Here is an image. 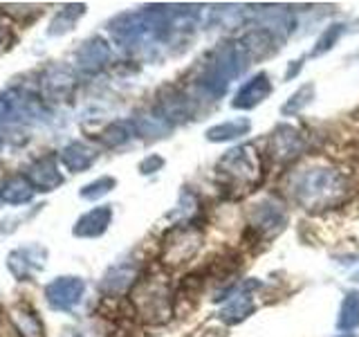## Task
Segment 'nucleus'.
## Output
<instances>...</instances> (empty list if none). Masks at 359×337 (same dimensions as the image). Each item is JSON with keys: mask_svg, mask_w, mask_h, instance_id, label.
<instances>
[{"mask_svg": "<svg viewBox=\"0 0 359 337\" xmlns=\"http://www.w3.org/2000/svg\"><path fill=\"white\" fill-rule=\"evenodd\" d=\"M357 279H359V275H357Z\"/></svg>", "mask_w": 359, "mask_h": 337, "instance_id": "37", "label": "nucleus"}, {"mask_svg": "<svg viewBox=\"0 0 359 337\" xmlns=\"http://www.w3.org/2000/svg\"><path fill=\"white\" fill-rule=\"evenodd\" d=\"M140 279H142L140 267L135 263L123 261V263L108 267V272L99 281V290H101V295L110 297V299L123 297L126 292H130L135 288V284H137Z\"/></svg>", "mask_w": 359, "mask_h": 337, "instance_id": "16", "label": "nucleus"}, {"mask_svg": "<svg viewBox=\"0 0 359 337\" xmlns=\"http://www.w3.org/2000/svg\"><path fill=\"white\" fill-rule=\"evenodd\" d=\"M50 121V108L41 93L29 86H9L0 93V124L3 126H41Z\"/></svg>", "mask_w": 359, "mask_h": 337, "instance_id": "4", "label": "nucleus"}, {"mask_svg": "<svg viewBox=\"0 0 359 337\" xmlns=\"http://www.w3.org/2000/svg\"><path fill=\"white\" fill-rule=\"evenodd\" d=\"M34 196H36V191L29 185L25 173H14L0 183V200H3L5 205H11V207L27 205V202L34 200Z\"/></svg>", "mask_w": 359, "mask_h": 337, "instance_id": "21", "label": "nucleus"}, {"mask_svg": "<svg viewBox=\"0 0 359 337\" xmlns=\"http://www.w3.org/2000/svg\"><path fill=\"white\" fill-rule=\"evenodd\" d=\"M130 306L146 324H166L175 308V295L164 277H142L130 290Z\"/></svg>", "mask_w": 359, "mask_h": 337, "instance_id": "3", "label": "nucleus"}, {"mask_svg": "<svg viewBox=\"0 0 359 337\" xmlns=\"http://www.w3.org/2000/svg\"><path fill=\"white\" fill-rule=\"evenodd\" d=\"M202 247V230L196 223H177L164 234L160 247V263L164 267H180L189 263Z\"/></svg>", "mask_w": 359, "mask_h": 337, "instance_id": "6", "label": "nucleus"}, {"mask_svg": "<svg viewBox=\"0 0 359 337\" xmlns=\"http://www.w3.org/2000/svg\"><path fill=\"white\" fill-rule=\"evenodd\" d=\"M133 124H135V131H137V138H144V140H162L173 131L171 124H168L155 108L151 112H144L140 117H133Z\"/></svg>", "mask_w": 359, "mask_h": 337, "instance_id": "25", "label": "nucleus"}, {"mask_svg": "<svg viewBox=\"0 0 359 337\" xmlns=\"http://www.w3.org/2000/svg\"><path fill=\"white\" fill-rule=\"evenodd\" d=\"M301 70H303V59H299V61H290V67H287V72H285V81H290V79H294Z\"/></svg>", "mask_w": 359, "mask_h": 337, "instance_id": "32", "label": "nucleus"}, {"mask_svg": "<svg viewBox=\"0 0 359 337\" xmlns=\"http://www.w3.org/2000/svg\"><path fill=\"white\" fill-rule=\"evenodd\" d=\"M39 93H41V99L45 101V106L70 104L76 93V74L70 70V67L52 65L41 77Z\"/></svg>", "mask_w": 359, "mask_h": 337, "instance_id": "8", "label": "nucleus"}, {"mask_svg": "<svg viewBox=\"0 0 359 337\" xmlns=\"http://www.w3.org/2000/svg\"><path fill=\"white\" fill-rule=\"evenodd\" d=\"M48 256H50L48 247L41 243H27L14 247L5 258L7 272L16 281H32L48 265Z\"/></svg>", "mask_w": 359, "mask_h": 337, "instance_id": "7", "label": "nucleus"}, {"mask_svg": "<svg viewBox=\"0 0 359 337\" xmlns=\"http://www.w3.org/2000/svg\"><path fill=\"white\" fill-rule=\"evenodd\" d=\"M250 131H252V121L247 117H238V119L220 121V124H216V126L207 128L205 138H207V142L222 144V142L241 140V138H245V135H250Z\"/></svg>", "mask_w": 359, "mask_h": 337, "instance_id": "23", "label": "nucleus"}, {"mask_svg": "<svg viewBox=\"0 0 359 337\" xmlns=\"http://www.w3.org/2000/svg\"><path fill=\"white\" fill-rule=\"evenodd\" d=\"M25 178L29 180V185L34 187V191H41V194H50V191H56L65 178L59 171V155L56 153H45L41 157H36L25 171Z\"/></svg>", "mask_w": 359, "mask_h": 337, "instance_id": "15", "label": "nucleus"}, {"mask_svg": "<svg viewBox=\"0 0 359 337\" xmlns=\"http://www.w3.org/2000/svg\"><path fill=\"white\" fill-rule=\"evenodd\" d=\"M9 322L18 337H45V324L41 315L27 301H18L16 306L9 308Z\"/></svg>", "mask_w": 359, "mask_h": 337, "instance_id": "20", "label": "nucleus"}, {"mask_svg": "<svg viewBox=\"0 0 359 337\" xmlns=\"http://www.w3.org/2000/svg\"><path fill=\"white\" fill-rule=\"evenodd\" d=\"M7 39H9V27H7V22H5L3 18H0V52L5 50Z\"/></svg>", "mask_w": 359, "mask_h": 337, "instance_id": "34", "label": "nucleus"}, {"mask_svg": "<svg viewBox=\"0 0 359 337\" xmlns=\"http://www.w3.org/2000/svg\"><path fill=\"white\" fill-rule=\"evenodd\" d=\"M216 171L224 180V185L229 183L241 187L247 185L256 187L263 180V162L254 151V146L243 144V146H233V149H229L220 157Z\"/></svg>", "mask_w": 359, "mask_h": 337, "instance_id": "5", "label": "nucleus"}, {"mask_svg": "<svg viewBox=\"0 0 359 337\" xmlns=\"http://www.w3.org/2000/svg\"><path fill=\"white\" fill-rule=\"evenodd\" d=\"M258 286H261L258 281L250 279V281H245L238 290H233L227 297V301L222 303V308L218 310V319L224 326H236V324L245 322L247 317H252L256 310V301H254L252 290Z\"/></svg>", "mask_w": 359, "mask_h": 337, "instance_id": "13", "label": "nucleus"}, {"mask_svg": "<svg viewBox=\"0 0 359 337\" xmlns=\"http://www.w3.org/2000/svg\"><path fill=\"white\" fill-rule=\"evenodd\" d=\"M97 160H99V149L83 140L67 142L59 151V162L70 173H86L88 168H93V164Z\"/></svg>", "mask_w": 359, "mask_h": 337, "instance_id": "18", "label": "nucleus"}, {"mask_svg": "<svg viewBox=\"0 0 359 337\" xmlns=\"http://www.w3.org/2000/svg\"><path fill=\"white\" fill-rule=\"evenodd\" d=\"M115 187H117V178H112V176H101V178L93 180V183L83 185L81 191H79V196H81L83 200L95 202V200H99V198L108 196Z\"/></svg>", "mask_w": 359, "mask_h": 337, "instance_id": "30", "label": "nucleus"}, {"mask_svg": "<svg viewBox=\"0 0 359 337\" xmlns=\"http://www.w3.org/2000/svg\"><path fill=\"white\" fill-rule=\"evenodd\" d=\"M86 14V5L83 3H70V5H63L59 11L54 14V18L50 20L48 25V37L50 39H61L65 34H70L76 22L83 18Z\"/></svg>", "mask_w": 359, "mask_h": 337, "instance_id": "22", "label": "nucleus"}, {"mask_svg": "<svg viewBox=\"0 0 359 337\" xmlns=\"http://www.w3.org/2000/svg\"><path fill=\"white\" fill-rule=\"evenodd\" d=\"M314 93H317V90H314V84L312 81L303 84L299 90H294V93L290 95V99L285 101V104L280 106V115H283V117H294V115H299V112H303L314 101Z\"/></svg>", "mask_w": 359, "mask_h": 337, "instance_id": "27", "label": "nucleus"}, {"mask_svg": "<svg viewBox=\"0 0 359 337\" xmlns=\"http://www.w3.org/2000/svg\"><path fill=\"white\" fill-rule=\"evenodd\" d=\"M155 110L175 128L177 124H184L194 117V99H191L182 88L166 84L157 90Z\"/></svg>", "mask_w": 359, "mask_h": 337, "instance_id": "11", "label": "nucleus"}, {"mask_svg": "<svg viewBox=\"0 0 359 337\" xmlns=\"http://www.w3.org/2000/svg\"><path fill=\"white\" fill-rule=\"evenodd\" d=\"M306 151V138L301 135L299 128L290 126V124H280L272 133H269L267 140V157L274 162L287 164L292 160Z\"/></svg>", "mask_w": 359, "mask_h": 337, "instance_id": "12", "label": "nucleus"}, {"mask_svg": "<svg viewBox=\"0 0 359 337\" xmlns=\"http://www.w3.org/2000/svg\"><path fill=\"white\" fill-rule=\"evenodd\" d=\"M198 211V196L194 191L184 189L180 194V202L175 205L173 211H168V218L180 220V223H194V213Z\"/></svg>", "mask_w": 359, "mask_h": 337, "instance_id": "29", "label": "nucleus"}, {"mask_svg": "<svg viewBox=\"0 0 359 337\" xmlns=\"http://www.w3.org/2000/svg\"><path fill=\"white\" fill-rule=\"evenodd\" d=\"M334 337H355V333H339V335H334Z\"/></svg>", "mask_w": 359, "mask_h": 337, "instance_id": "36", "label": "nucleus"}, {"mask_svg": "<svg viewBox=\"0 0 359 337\" xmlns=\"http://www.w3.org/2000/svg\"><path fill=\"white\" fill-rule=\"evenodd\" d=\"M112 223V207L110 205H99L93 207L90 211H86L83 216H79L74 227H72V236L76 239H99L104 236Z\"/></svg>", "mask_w": 359, "mask_h": 337, "instance_id": "19", "label": "nucleus"}, {"mask_svg": "<svg viewBox=\"0 0 359 337\" xmlns=\"http://www.w3.org/2000/svg\"><path fill=\"white\" fill-rule=\"evenodd\" d=\"M112 59L110 43L101 37L86 39L74 52V67L81 74H99Z\"/></svg>", "mask_w": 359, "mask_h": 337, "instance_id": "14", "label": "nucleus"}, {"mask_svg": "<svg viewBox=\"0 0 359 337\" xmlns=\"http://www.w3.org/2000/svg\"><path fill=\"white\" fill-rule=\"evenodd\" d=\"M346 34V25L344 22H332V25H328L323 29V34L317 39V43H314V48L310 52V56H323V54H328L337 43H339V39Z\"/></svg>", "mask_w": 359, "mask_h": 337, "instance_id": "28", "label": "nucleus"}, {"mask_svg": "<svg viewBox=\"0 0 359 337\" xmlns=\"http://www.w3.org/2000/svg\"><path fill=\"white\" fill-rule=\"evenodd\" d=\"M164 164H166V160H164L162 155L151 153V155H146L144 160L137 164V171H140L142 176H153V173H157V171H162Z\"/></svg>", "mask_w": 359, "mask_h": 337, "instance_id": "31", "label": "nucleus"}, {"mask_svg": "<svg viewBox=\"0 0 359 337\" xmlns=\"http://www.w3.org/2000/svg\"><path fill=\"white\" fill-rule=\"evenodd\" d=\"M287 225V211L278 200L265 198L256 202L250 209V232L256 239H272L278 232H283Z\"/></svg>", "mask_w": 359, "mask_h": 337, "instance_id": "9", "label": "nucleus"}, {"mask_svg": "<svg viewBox=\"0 0 359 337\" xmlns=\"http://www.w3.org/2000/svg\"><path fill=\"white\" fill-rule=\"evenodd\" d=\"M272 81H269V74L267 72H256L254 77H250L247 81L238 88V93L233 95L231 101V108L236 110H252L258 104L272 95Z\"/></svg>", "mask_w": 359, "mask_h": 337, "instance_id": "17", "label": "nucleus"}, {"mask_svg": "<svg viewBox=\"0 0 359 337\" xmlns=\"http://www.w3.org/2000/svg\"><path fill=\"white\" fill-rule=\"evenodd\" d=\"M97 138L106 149H119V146H126L130 140L137 138V131H135L133 119H115L104 131H99Z\"/></svg>", "mask_w": 359, "mask_h": 337, "instance_id": "24", "label": "nucleus"}, {"mask_svg": "<svg viewBox=\"0 0 359 337\" xmlns=\"http://www.w3.org/2000/svg\"><path fill=\"white\" fill-rule=\"evenodd\" d=\"M353 180L334 166H310L294 176L290 194L303 209H325L351 196Z\"/></svg>", "mask_w": 359, "mask_h": 337, "instance_id": "1", "label": "nucleus"}, {"mask_svg": "<svg viewBox=\"0 0 359 337\" xmlns=\"http://www.w3.org/2000/svg\"><path fill=\"white\" fill-rule=\"evenodd\" d=\"M43 295L52 310L70 312L72 308L79 306V301L86 295V281L81 277H72V275L56 277L45 286Z\"/></svg>", "mask_w": 359, "mask_h": 337, "instance_id": "10", "label": "nucleus"}, {"mask_svg": "<svg viewBox=\"0 0 359 337\" xmlns=\"http://www.w3.org/2000/svg\"><path fill=\"white\" fill-rule=\"evenodd\" d=\"M16 138V133H7V126H3V124H0V151L5 149V146Z\"/></svg>", "mask_w": 359, "mask_h": 337, "instance_id": "33", "label": "nucleus"}, {"mask_svg": "<svg viewBox=\"0 0 359 337\" xmlns=\"http://www.w3.org/2000/svg\"><path fill=\"white\" fill-rule=\"evenodd\" d=\"M202 337H227V335H224V331H220V329H207L202 333Z\"/></svg>", "mask_w": 359, "mask_h": 337, "instance_id": "35", "label": "nucleus"}, {"mask_svg": "<svg viewBox=\"0 0 359 337\" xmlns=\"http://www.w3.org/2000/svg\"><path fill=\"white\" fill-rule=\"evenodd\" d=\"M252 59L245 52L241 41H222L213 48L207 56V61L202 63L200 72L196 77V88L200 95L209 99H220L227 93L229 84L233 79H238L247 67H250Z\"/></svg>", "mask_w": 359, "mask_h": 337, "instance_id": "2", "label": "nucleus"}, {"mask_svg": "<svg viewBox=\"0 0 359 337\" xmlns=\"http://www.w3.org/2000/svg\"><path fill=\"white\" fill-rule=\"evenodd\" d=\"M359 326V290H348L341 301L339 317H337V329L341 333H353Z\"/></svg>", "mask_w": 359, "mask_h": 337, "instance_id": "26", "label": "nucleus"}]
</instances>
